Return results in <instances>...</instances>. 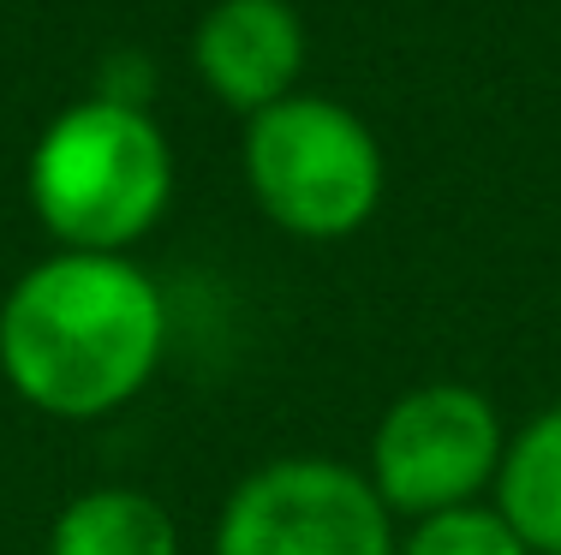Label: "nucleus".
Instances as JSON below:
<instances>
[{
    "instance_id": "nucleus-1",
    "label": "nucleus",
    "mask_w": 561,
    "mask_h": 555,
    "mask_svg": "<svg viewBox=\"0 0 561 555\" xmlns=\"http://www.w3.org/2000/svg\"><path fill=\"white\" fill-rule=\"evenodd\" d=\"M168 352V299L131 257L55 251L0 299V377L24 406L90 425L131 406Z\"/></svg>"
},
{
    "instance_id": "nucleus-2",
    "label": "nucleus",
    "mask_w": 561,
    "mask_h": 555,
    "mask_svg": "<svg viewBox=\"0 0 561 555\" xmlns=\"http://www.w3.org/2000/svg\"><path fill=\"white\" fill-rule=\"evenodd\" d=\"M24 192L60 251L126 257L173 197V150L131 96H84L36 138Z\"/></svg>"
},
{
    "instance_id": "nucleus-3",
    "label": "nucleus",
    "mask_w": 561,
    "mask_h": 555,
    "mask_svg": "<svg viewBox=\"0 0 561 555\" xmlns=\"http://www.w3.org/2000/svg\"><path fill=\"white\" fill-rule=\"evenodd\" d=\"M245 180L257 209L293 240H346L382 204L377 131L329 96H299L251 114Z\"/></svg>"
},
{
    "instance_id": "nucleus-4",
    "label": "nucleus",
    "mask_w": 561,
    "mask_h": 555,
    "mask_svg": "<svg viewBox=\"0 0 561 555\" xmlns=\"http://www.w3.org/2000/svg\"><path fill=\"white\" fill-rule=\"evenodd\" d=\"M502 448L507 430L484 389H472V382H419L377 418L365 478L389 513L431 520V513L478 501V490L496 484Z\"/></svg>"
},
{
    "instance_id": "nucleus-5",
    "label": "nucleus",
    "mask_w": 561,
    "mask_h": 555,
    "mask_svg": "<svg viewBox=\"0 0 561 555\" xmlns=\"http://www.w3.org/2000/svg\"><path fill=\"white\" fill-rule=\"evenodd\" d=\"M216 555H400V544L365 472L293 454L233 484L216 513Z\"/></svg>"
},
{
    "instance_id": "nucleus-6",
    "label": "nucleus",
    "mask_w": 561,
    "mask_h": 555,
    "mask_svg": "<svg viewBox=\"0 0 561 555\" xmlns=\"http://www.w3.org/2000/svg\"><path fill=\"white\" fill-rule=\"evenodd\" d=\"M209 96L251 114L293 96L305 66V24L287 0H216L192 36Z\"/></svg>"
},
{
    "instance_id": "nucleus-7",
    "label": "nucleus",
    "mask_w": 561,
    "mask_h": 555,
    "mask_svg": "<svg viewBox=\"0 0 561 555\" xmlns=\"http://www.w3.org/2000/svg\"><path fill=\"white\" fill-rule=\"evenodd\" d=\"M48 555H180V525L131 484L72 496L48 525Z\"/></svg>"
},
{
    "instance_id": "nucleus-8",
    "label": "nucleus",
    "mask_w": 561,
    "mask_h": 555,
    "mask_svg": "<svg viewBox=\"0 0 561 555\" xmlns=\"http://www.w3.org/2000/svg\"><path fill=\"white\" fill-rule=\"evenodd\" d=\"M496 513L531 555H561V406L507 436L496 472Z\"/></svg>"
},
{
    "instance_id": "nucleus-9",
    "label": "nucleus",
    "mask_w": 561,
    "mask_h": 555,
    "mask_svg": "<svg viewBox=\"0 0 561 555\" xmlns=\"http://www.w3.org/2000/svg\"><path fill=\"white\" fill-rule=\"evenodd\" d=\"M400 555H531L519 544V532L496 513V501H466V508L412 520V532L400 537Z\"/></svg>"
}]
</instances>
